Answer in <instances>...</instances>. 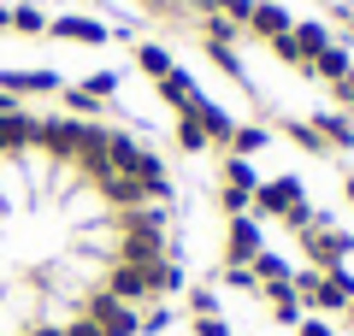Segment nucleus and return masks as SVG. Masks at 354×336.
Instances as JSON below:
<instances>
[{"mask_svg":"<svg viewBox=\"0 0 354 336\" xmlns=\"http://www.w3.org/2000/svg\"><path fill=\"white\" fill-rule=\"evenodd\" d=\"M254 207L266 218H290V224H307V207H301V183L295 177H278V183H260L254 189Z\"/></svg>","mask_w":354,"mask_h":336,"instance_id":"obj_1","label":"nucleus"},{"mask_svg":"<svg viewBox=\"0 0 354 336\" xmlns=\"http://www.w3.org/2000/svg\"><path fill=\"white\" fill-rule=\"evenodd\" d=\"M301 289L313 301V312H330V307H348L354 301V277L348 272H301Z\"/></svg>","mask_w":354,"mask_h":336,"instance_id":"obj_2","label":"nucleus"},{"mask_svg":"<svg viewBox=\"0 0 354 336\" xmlns=\"http://www.w3.org/2000/svg\"><path fill=\"white\" fill-rule=\"evenodd\" d=\"M88 324H95L101 336H130L136 330V312H130L124 301H113V295H95L88 301Z\"/></svg>","mask_w":354,"mask_h":336,"instance_id":"obj_3","label":"nucleus"},{"mask_svg":"<svg viewBox=\"0 0 354 336\" xmlns=\"http://www.w3.org/2000/svg\"><path fill=\"white\" fill-rule=\"evenodd\" d=\"M260 254H266V236H260V224H254V218H236V224H230V272L254 265Z\"/></svg>","mask_w":354,"mask_h":336,"instance_id":"obj_4","label":"nucleus"},{"mask_svg":"<svg viewBox=\"0 0 354 336\" xmlns=\"http://www.w3.org/2000/svg\"><path fill=\"white\" fill-rule=\"evenodd\" d=\"M301 236H307V254H313L325 272H342V260H348L354 236H337V230H301Z\"/></svg>","mask_w":354,"mask_h":336,"instance_id":"obj_5","label":"nucleus"},{"mask_svg":"<svg viewBox=\"0 0 354 336\" xmlns=\"http://www.w3.org/2000/svg\"><path fill=\"white\" fill-rule=\"evenodd\" d=\"M36 118H18V112H0V153H18V148H36Z\"/></svg>","mask_w":354,"mask_h":336,"instance_id":"obj_6","label":"nucleus"},{"mask_svg":"<svg viewBox=\"0 0 354 336\" xmlns=\"http://www.w3.org/2000/svg\"><path fill=\"white\" fill-rule=\"evenodd\" d=\"M101 195L113 200V207H124V212H130V207L142 200V183H136L130 171H106V177H101Z\"/></svg>","mask_w":354,"mask_h":336,"instance_id":"obj_7","label":"nucleus"},{"mask_svg":"<svg viewBox=\"0 0 354 336\" xmlns=\"http://www.w3.org/2000/svg\"><path fill=\"white\" fill-rule=\"evenodd\" d=\"M0 83H6V95H48V88H59V77L53 71H6Z\"/></svg>","mask_w":354,"mask_h":336,"instance_id":"obj_8","label":"nucleus"},{"mask_svg":"<svg viewBox=\"0 0 354 336\" xmlns=\"http://www.w3.org/2000/svg\"><path fill=\"white\" fill-rule=\"evenodd\" d=\"M53 36H65V41H83V48H95V41H106V30L95 24V18H59V24H53Z\"/></svg>","mask_w":354,"mask_h":336,"instance_id":"obj_9","label":"nucleus"},{"mask_svg":"<svg viewBox=\"0 0 354 336\" xmlns=\"http://www.w3.org/2000/svg\"><path fill=\"white\" fill-rule=\"evenodd\" d=\"M160 95H165V100H177L183 112H195V106H201V100H195V83H189L183 71H177V65H171V71L160 77Z\"/></svg>","mask_w":354,"mask_h":336,"instance_id":"obj_10","label":"nucleus"},{"mask_svg":"<svg viewBox=\"0 0 354 336\" xmlns=\"http://www.w3.org/2000/svg\"><path fill=\"white\" fill-rule=\"evenodd\" d=\"M195 118H201V130H207V142H230L236 136V124H230L218 106H195Z\"/></svg>","mask_w":354,"mask_h":336,"instance_id":"obj_11","label":"nucleus"},{"mask_svg":"<svg viewBox=\"0 0 354 336\" xmlns=\"http://www.w3.org/2000/svg\"><path fill=\"white\" fill-rule=\"evenodd\" d=\"M183 283V272H177V260H153L148 265V295H165V289Z\"/></svg>","mask_w":354,"mask_h":336,"instance_id":"obj_12","label":"nucleus"},{"mask_svg":"<svg viewBox=\"0 0 354 336\" xmlns=\"http://www.w3.org/2000/svg\"><path fill=\"white\" fill-rule=\"evenodd\" d=\"M254 30H260V36H290V18H283V6H254Z\"/></svg>","mask_w":354,"mask_h":336,"instance_id":"obj_13","label":"nucleus"},{"mask_svg":"<svg viewBox=\"0 0 354 336\" xmlns=\"http://www.w3.org/2000/svg\"><path fill=\"white\" fill-rule=\"evenodd\" d=\"M307 71H319V77H342V71H348V53H342V48H319L313 59H307Z\"/></svg>","mask_w":354,"mask_h":336,"instance_id":"obj_14","label":"nucleus"},{"mask_svg":"<svg viewBox=\"0 0 354 336\" xmlns=\"http://www.w3.org/2000/svg\"><path fill=\"white\" fill-rule=\"evenodd\" d=\"M248 277H254V283H266V289H272V283H290V272H283V260H278V254H260Z\"/></svg>","mask_w":354,"mask_h":336,"instance_id":"obj_15","label":"nucleus"},{"mask_svg":"<svg viewBox=\"0 0 354 336\" xmlns=\"http://www.w3.org/2000/svg\"><path fill=\"white\" fill-rule=\"evenodd\" d=\"M177 142H183L189 153L207 148V130H201V118H195V112H183V118H177Z\"/></svg>","mask_w":354,"mask_h":336,"instance_id":"obj_16","label":"nucleus"},{"mask_svg":"<svg viewBox=\"0 0 354 336\" xmlns=\"http://www.w3.org/2000/svg\"><path fill=\"white\" fill-rule=\"evenodd\" d=\"M136 65H142L148 77H165V71H171V53H165V48H142V53H136Z\"/></svg>","mask_w":354,"mask_h":336,"instance_id":"obj_17","label":"nucleus"},{"mask_svg":"<svg viewBox=\"0 0 354 336\" xmlns=\"http://www.w3.org/2000/svg\"><path fill=\"white\" fill-rule=\"evenodd\" d=\"M266 295H272V312H278V319H295V312H301V307H295V295H290V283H272Z\"/></svg>","mask_w":354,"mask_h":336,"instance_id":"obj_18","label":"nucleus"},{"mask_svg":"<svg viewBox=\"0 0 354 336\" xmlns=\"http://www.w3.org/2000/svg\"><path fill=\"white\" fill-rule=\"evenodd\" d=\"M295 41H301V53L313 59V53L325 48V30H319V24H301V30H295Z\"/></svg>","mask_w":354,"mask_h":336,"instance_id":"obj_19","label":"nucleus"},{"mask_svg":"<svg viewBox=\"0 0 354 336\" xmlns=\"http://www.w3.org/2000/svg\"><path fill=\"white\" fill-rule=\"evenodd\" d=\"M12 24L24 30V36H36V30H48V24H41V12H36V6H18V12H12Z\"/></svg>","mask_w":354,"mask_h":336,"instance_id":"obj_20","label":"nucleus"},{"mask_svg":"<svg viewBox=\"0 0 354 336\" xmlns=\"http://www.w3.org/2000/svg\"><path fill=\"white\" fill-rule=\"evenodd\" d=\"M230 142H236V153H254V148H266V130H236V136H230Z\"/></svg>","mask_w":354,"mask_h":336,"instance_id":"obj_21","label":"nucleus"},{"mask_svg":"<svg viewBox=\"0 0 354 336\" xmlns=\"http://www.w3.org/2000/svg\"><path fill=\"white\" fill-rule=\"evenodd\" d=\"M248 200H254V189H248V183H225V207H230V212H242Z\"/></svg>","mask_w":354,"mask_h":336,"instance_id":"obj_22","label":"nucleus"},{"mask_svg":"<svg viewBox=\"0 0 354 336\" xmlns=\"http://www.w3.org/2000/svg\"><path fill=\"white\" fill-rule=\"evenodd\" d=\"M113 83H118V77H113V71H101V77H88V83H83V95L106 100V95H113Z\"/></svg>","mask_w":354,"mask_h":336,"instance_id":"obj_23","label":"nucleus"},{"mask_svg":"<svg viewBox=\"0 0 354 336\" xmlns=\"http://www.w3.org/2000/svg\"><path fill=\"white\" fill-rule=\"evenodd\" d=\"M319 130H325L330 142H354V136H348V124H342V118H319Z\"/></svg>","mask_w":354,"mask_h":336,"instance_id":"obj_24","label":"nucleus"},{"mask_svg":"<svg viewBox=\"0 0 354 336\" xmlns=\"http://www.w3.org/2000/svg\"><path fill=\"white\" fill-rule=\"evenodd\" d=\"M230 183H248V189H254V171H248V160H230Z\"/></svg>","mask_w":354,"mask_h":336,"instance_id":"obj_25","label":"nucleus"},{"mask_svg":"<svg viewBox=\"0 0 354 336\" xmlns=\"http://www.w3.org/2000/svg\"><path fill=\"white\" fill-rule=\"evenodd\" d=\"M195 330H201V336H225V324H218L213 312H201V319H195Z\"/></svg>","mask_w":354,"mask_h":336,"instance_id":"obj_26","label":"nucleus"},{"mask_svg":"<svg viewBox=\"0 0 354 336\" xmlns=\"http://www.w3.org/2000/svg\"><path fill=\"white\" fill-rule=\"evenodd\" d=\"M301 336H330V330H325L319 319H307V324H301Z\"/></svg>","mask_w":354,"mask_h":336,"instance_id":"obj_27","label":"nucleus"},{"mask_svg":"<svg viewBox=\"0 0 354 336\" xmlns=\"http://www.w3.org/2000/svg\"><path fill=\"white\" fill-rule=\"evenodd\" d=\"M225 6H230V12H242V18H248V12H254V6H248V0H225Z\"/></svg>","mask_w":354,"mask_h":336,"instance_id":"obj_28","label":"nucleus"},{"mask_svg":"<svg viewBox=\"0 0 354 336\" xmlns=\"http://www.w3.org/2000/svg\"><path fill=\"white\" fill-rule=\"evenodd\" d=\"M6 106H12V95H6V88H0V112H6Z\"/></svg>","mask_w":354,"mask_h":336,"instance_id":"obj_29","label":"nucleus"},{"mask_svg":"<svg viewBox=\"0 0 354 336\" xmlns=\"http://www.w3.org/2000/svg\"><path fill=\"white\" fill-rule=\"evenodd\" d=\"M348 200H354V177H348Z\"/></svg>","mask_w":354,"mask_h":336,"instance_id":"obj_30","label":"nucleus"},{"mask_svg":"<svg viewBox=\"0 0 354 336\" xmlns=\"http://www.w3.org/2000/svg\"><path fill=\"white\" fill-rule=\"evenodd\" d=\"M348 319H354V301H348Z\"/></svg>","mask_w":354,"mask_h":336,"instance_id":"obj_31","label":"nucleus"}]
</instances>
